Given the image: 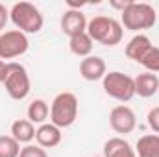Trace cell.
I'll return each mask as SVG.
<instances>
[{"mask_svg":"<svg viewBox=\"0 0 159 157\" xmlns=\"http://www.w3.org/2000/svg\"><path fill=\"white\" fill-rule=\"evenodd\" d=\"M87 35L93 39V43H100L104 46H117L124 37V28L117 19L98 15L87 22Z\"/></svg>","mask_w":159,"mask_h":157,"instance_id":"cell-1","label":"cell"},{"mask_svg":"<svg viewBox=\"0 0 159 157\" xmlns=\"http://www.w3.org/2000/svg\"><path fill=\"white\" fill-rule=\"evenodd\" d=\"M157 20V13L154 6L146 2H133L129 7H126L120 13V24L122 28L129 32H141V30H150L154 28Z\"/></svg>","mask_w":159,"mask_h":157,"instance_id":"cell-2","label":"cell"},{"mask_svg":"<svg viewBox=\"0 0 159 157\" xmlns=\"http://www.w3.org/2000/svg\"><path fill=\"white\" fill-rule=\"evenodd\" d=\"M9 19L17 26V30L26 34V35L28 34H39L43 30V24H44V19H43V13L39 11V7L30 4V2L13 4L9 9Z\"/></svg>","mask_w":159,"mask_h":157,"instance_id":"cell-3","label":"cell"},{"mask_svg":"<svg viewBox=\"0 0 159 157\" xmlns=\"http://www.w3.org/2000/svg\"><path fill=\"white\" fill-rule=\"evenodd\" d=\"M78 118V96L74 92H59L50 105V122L59 129L70 128Z\"/></svg>","mask_w":159,"mask_h":157,"instance_id":"cell-4","label":"cell"},{"mask_svg":"<svg viewBox=\"0 0 159 157\" xmlns=\"http://www.w3.org/2000/svg\"><path fill=\"white\" fill-rule=\"evenodd\" d=\"M4 87L11 100H24L32 89V81L26 67L17 61H7V74L4 79Z\"/></svg>","mask_w":159,"mask_h":157,"instance_id":"cell-5","label":"cell"},{"mask_svg":"<svg viewBox=\"0 0 159 157\" xmlns=\"http://www.w3.org/2000/svg\"><path fill=\"white\" fill-rule=\"evenodd\" d=\"M102 87H104V92L117 100V102H129L133 96H135V81L131 76L120 72V70H111L107 72L104 79H102Z\"/></svg>","mask_w":159,"mask_h":157,"instance_id":"cell-6","label":"cell"},{"mask_svg":"<svg viewBox=\"0 0 159 157\" xmlns=\"http://www.w3.org/2000/svg\"><path fill=\"white\" fill-rule=\"evenodd\" d=\"M28 35L19 30H7L0 34V59H15L28 52Z\"/></svg>","mask_w":159,"mask_h":157,"instance_id":"cell-7","label":"cell"},{"mask_svg":"<svg viewBox=\"0 0 159 157\" xmlns=\"http://www.w3.org/2000/svg\"><path fill=\"white\" fill-rule=\"evenodd\" d=\"M109 126L115 133L119 135H128L135 129L137 126V117L131 107L128 105H117L109 113Z\"/></svg>","mask_w":159,"mask_h":157,"instance_id":"cell-8","label":"cell"},{"mask_svg":"<svg viewBox=\"0 0 159 157\" xmlns=\"http://www.w3.org/2000/svg\"><path fill=\"white\" fill-rule=\"evenodd\" d=\"M87 19L85 15L81 13V9H67L61 17V32L65 35L74 37V35H80L83 32H87Z\"/></svg>","mask_w":159,"mask_h":157,"instance_id":"cell-9","label":"cell"},{"mask_svg":"<svg viewBox=\"0 0 159 157\" xmlns=\"http://www.w3.org/2000/svg\"><path fill=\"white\" fill-rule=\"evenodd\" d=\"M107 74L106 61L100 56H89L80 61V76L85 81H98Z\"/></svg>","mask_w":159,"mask_h":157,"instance_id":"cell-10","label":"cell"},{"mask_svg":"<svg viewBox=\"0 0 159 157\" xmlns=\"http://www.w3.org/2000/svg\"><path fill=\"white\" fill-rule=\"evenodd\" d=\"M61 129L57 126H54L52 122H46V124H41L39 128L35 129V141L41 148H56L59 142H61Z\"/></svg>","mask_w":159,"mask_h":157,"instance_id":"cell-11","label":"cell"},{"mask_svg":"<svg viewBox=\"0 0 159 157\" xmlns=\"http://www.w3.org/2000/svg\"><path fill=\"white\" fill-rule=\"evenodd\" d=\"M152 46H154V44H152V41H150L148 35L137 34V35H133V37L129 39V43L126 44V56H128L129 59L141 63V61L144 59V56L150 52Z\"/></svg>","mask_w":159,"mask_h":157,"instance_id":"cell-12","label":"cell"},{"mask_svg":"<svg viewBox=\"0 0 159 157\" xmlns=\"http://www.w3.org/2000/svg\"><path fill=\"white\" fill-rule=\"evenodd\" d=\"M102 157H137L135 148L122 137H111L104 144Z\"/></svg>","mask_w":159,"mask_h":157,"instance_id":"cell-13","label":"cell"},{"mask_svg":"<svg viewBox=\"0 0 159 157\" xmlns=\"http://www.w3.org/2000/svg\"><path fill=\"white\" fill-rule=\"evenodd\" d=\"M135 81V94H139L141 98H150L159 91V78L157 74L152 72H143L137 78H133Z\"/></svg>","mask_w":159,"mask_h":157,"instance_id":"cell-14","label":"cell"},{"mask_svg":"<svg viewBox=\"0 0 159 157\" xmlns=\"http://www.w3.org/2000/svg\"><path fill=\"white\" fill-rule=\"evenodd\" d=\"M11 137L19 144H30L35 139V126L28 118H19L11 124Z\"/></svg>","mask_w":159,"mask_h":157,"instance_id":"cell-15","label":"cell"},{"mask_svg":"<svg viewBox=\"0 0 159 157\" xmlns=\"http://www.w3.org/2000/svg\"><path fill=\"white\" fill-rule=\"evenodd\" d=\"M135 152L137 157H159V135H143L135 144Z\"/></svg>","mask_w":159,"mask_h":157,"instance_id":"cell-16","label":"cell"},{"mask_svg":"<svg viewBox=\"0 0 159 157\" xmlns=\"http://www.w3.org/2000/svg\"><path fill=\"white\" fill-rule=\"evenodd\" d=\"M26 115H28V120L35 126V124H46V120L50 117V105H48V102L46 100H43V98H35L30 105H28V109H26Z\"/></svg>","mask_w":159,"mask_h":157,"instance_id":"cell-17","label":"cell"},{"mask_svg":"<svg viewBox=\"0 0 159 157\" xmlns=\"http://www.w3.org/2000/svg\"><path fill=\"white\" fill-rule=\"evenodd\" d=\"M69 48L78 57H89L93 52V39L87 35V32H83V34L69 39Z\"/></svg>","mask_w":159,"mask_h":157,"instance_id":"cell-18","label":"cell"},{"mask_svg":"<svg viewBox=\"0 0 159 157\" xmlns=\"http://www.w3.org/2000/svg\"><path fill=\"white\" fill-rule=\"evenodd\" d=\"M20 144L11 135H0V157H19Z\"/></svg>","mask_w":159,"mask_h":157,"instance_id":"cell-19","label":"cell"},{"mask_svg":"<svg viewBox=\"0 0 159 157\" xmlns=\"http://www.w3.org/2000/svg\"><path fill=\"white\" fill-rule=\"evenodd\" d=\"M141 65L146 69V72H152V74L159 72V48L157 46L150 48V52L144 56V59L141 61Z\"/></svg>","mask_w":159,"mask_h":157,"instance_id":"cell-20","label":"cell"},{"mask_svg":"<svg viewBox=\"0 0 159 157\" xmlns=\"http://www.w3.org/2000/svg\"><path fill=\"white\" fill-rule=\"evenodd\" d=\"M19 157H48V154L39 144H26L24 148H20Z\"/></svg>","mask_w":159,"mask_h":157,"instance_id":"cell-21","label":"cell"},{"mask_svg":"<svg viewBox=\"0 0 159 157\" xmlns=\"http://www.w3.org/2000/svg\"><path fill=\"white\" fill-rule=\"evenodd\" d=\"M146 122H148L150 129L159 135V105L148 111V115H146Z\"/></svg>","mask_w":159,"mask_h":157,"instance_id":"cell-22","label":"cell"},{"mask_svg":"<svg viewBox=\"0 0 159 157\" xmlns=\"http://www.w3.org/2000/svg\"><path fill=\"white\" fill-rule=\"evenodd\" d=\"M7 20H9V9H7L4 4H0V34L4 32V28H6V24H7Z\"/></svg>","mask_w":159,"mask_h":157,"instance_id":"cell-23","label":"cell"},{"mask_svg":"<svg viewBox=\"0 0 159 157\" xmlns=\"http://www.w3.org/2000/svg\"><path fill=\"white\" fill-rule=\"evenodd\" d=\"M111 4V7H115V9H119L120 13L126 9V7H129L131 4H133V0H111L109 2Z\"/></svg>","mask_w":159,"mask_h":157,"instance_id":"cell-24","label":"cell"},{"mask_svg":"<svg viewBox=\"0 0 159 157\" xmlns=\"http://www.w3.org/2000/svg\"><path fill=\"white\" fill-rule=\"evenodd\" d=\"M6 74H7V61H2L0 59V83H4Z\"/></svg>","mask_w":159,"mask_h":157,"instance_id":"cell-25","label":"cell"},{"mask_svg":"<svg viewBox=\"0 0 159 157\" xmlns=\"http://www.w3.org/2000/svg\"><path fill=\"white\" fill-rule=\"evenodd\" d=\"M93 157H102V155H93Z\"/></svg>","mask_w":159,"mask_h":157,"instance_id":"cell-26","label":"cell"}]
</instances>
